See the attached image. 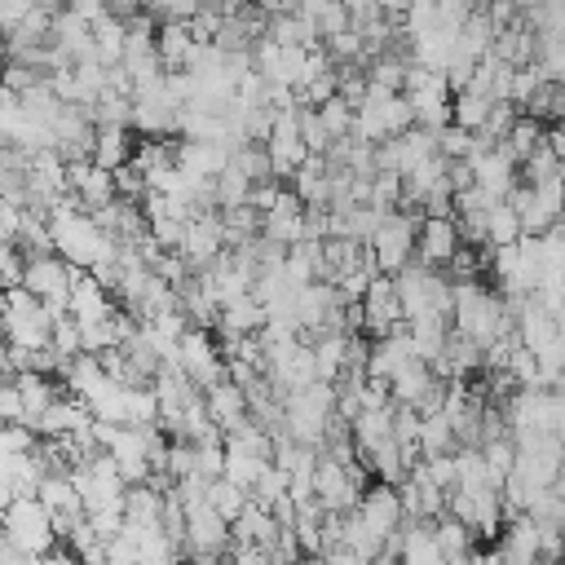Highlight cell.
<instances>
[{"instance_id": "1", "label": "cell", "mask_w": 565, "mask_h": 565, "mask_svg": "<svg viewBox=\"0 0 565 565\" xmlns=\"http://www.w3.org/2000/svg\"><path fill=\"white\" fill-rule=\"evenodd\" d=\"M455 335L490 349L503 335H516V322L503 305V296H494L486 282H455V313H450Z\"/></svg>"}, {"instance_id": "2", "label": "cell", "mask_w": 565, "mask_h": 565, "mask_svg": "<svg viewBox=\"0 0 565 565\" xmlns=\"http://www.w3.org/2000/svg\"><path fill=\"white\" fill-rule=\"evenodd\" d=\"M4 543L22 547L26 556H49L57 552V530H53V512L40 499H13L4 508Z\"/></svg>"}, {"instance_id": "3", "label": "cell", "mask_w": 565, "mask_h": 565, "mask_svg": "<svg viewBox=\"0 0 565 565\" xmlns=\"http://www.w3.org/2000/svg\"><path fill=\"white\" fill-rule=\"evenodd\" d=\"M419 212H406V207H397V212H388V221L380 225V234H375V243H371V252H375V265H380V274H402L406 265H415V252H419Z\"/></svg>"}, {"instance_id": "4", "label": "cell", "mask_w": 565, "mask_h": 565, "mask_svg": "<svg viewBox=\"0 0 565 565\" xmlns=\"http://www.w3.org/2000/svg\"><path fill=\"white\" fill-rule=\"evenodd\" d=\"M181 371L190 375V384H194L199 393H207V388H216L221 380H230V375H225L221 340H216L212 331H203V327H190V331L181 335Z\"/></svg>"}, {"instance_id": "5", "label": "cell", "mask_w": 565, "mask_h": 565, "mask_svg": "<svg viewBox=\"0 0 565 565\" xmlns=\"http://www.w3.org/2000/svg\"><path fill=\"white\" fill-rule=\"evenodd\" d=\"M362 309H366V327H362V335H371V340H388L397 327H406V309H402L397 278H393V274H380V278L371 282Z\"/></svg>"}, {"instance_id": "6", "label": "cell", "mask_w": 565, "mask_h": 565, "mask_svg": "<svg viewBox=\"0 0 565 565\" xmlns=\"http://www.w3.org/2000/svg\"><path fill=\"white\" fill-rule=\"evenodd\" d=\"M181 508H185V503H181ZM230 543H234V530H230V521H225L207 499H199V503L185 508V552L221 556Z\"/></svg>"}, {"instance_id": "7", "label": "cell", "mask_w": 565, "mask_h": 565, "mask_svg": "<svg viewBox=\"0 0 565 565\" xmlns=\"http://www.w3.org/2000/svg\"><path fill=\"white\" fill-rule=\"evenodd\" d=\"M463 252V234H459V221L455 216H424L419 221V252L415 260L428 265V269H450V260Z\"/></svg>"}, {"instance_id": "8", "label": "cell", "mask_w": 565, "mask_h": 565, "mask_svg": "<svg viewBox=\"0 0 565 565\" xmlns=\"http://www.w3.org/2000/svg\"><path fill=\"white\" fill-rule=\"evenodd\" d=\"M358 516L388 543L393 534H402L406 530V508H402V490H393V486H384V481H371L366 486V494H362V503H358Z\"/></svg>"}, {"instance_id": "9", "label": "cell", "mask_w": 565, "mask_h": 565, "mask_svg": "<svg viewBox=\"0 0 565 565\" xmlns=\"http://www.w3.org/2000/svg\"><path fill=\"white\" fill-rule=\"evenodd\" d=\"M468 163H472L477 185H481L490 199H499V203H508L512 190L521 185V163L508 154V146H494V150H486V154H472Z\"/></svg>"}, {"instance_id": "10", "label": "cell", "mask_w": 565, "mask_h": 565, "mask_svg": "<svg viewBox=\"0 0 565 565\" xmlns=\"http://www.w3.org/2000/svg\"><path fill=\"white\" fill-rule=\"evenodd\" d=\"M75 278H79V269L53 252V256H26V278H22V287H26L31 296H40V300H53V296H71Z\"/></svg>"}, {"instance_id": "11", "label": "cell", "mask_w": 565, "mask_h": 565, "mask_svg": "<svg viewBox=\"0 0 565 565\" xmlns=\"http://www.w3.org/2000/svg\"><path fill=\"white\" fill-rule=\"evenodd\" d=\"M115 313H119V309H115L110 287H106L102 278H93V274H79L75 287H71V318H75L79 327H97V322H110Z\"/></svg>"}, {"instance_id": "12", "label": "cell", "mask_w": 565, "mask_h": 565, "mask_svg": "<svg viewBox=\"0 0 565 565\" xmlns=\"http://www.w3.org/2000/svg\"><path fill=\"white\" fill-rule=\"evenodd\" d=\"M203 397H207L212 424H216L225 437L252 424V402H247V388H238L234 380H221V384H216V388H207Z\"/></svg>"}, {"instance_id": "13", "label": "cell", "mask_w": 565, "mask_h": 565, "mask_svg": "<svg viewBox=\"0 0 565 565\" xmlns=\"http://www.w3.org/2000/svg\"><path fill=\"white\" fill-rule=\"evenodd\" d=\"M230 159H234L230 146H216V141H177V168L190 172V177L216 181L230 168Z\"/></svg>"}, {"instance_id": "14", "label": "cell", "mask_w": 565, "mask_h": 565, "mask_svg": "<svg viewBox=\"0 0 565 565\" xmlns=\"http://www.w3.org/2000/svg\"><path fill=\"white\" fill-rule=\"evenodd\" d=\"M539 539H543V530L534 516H512L499 534V556L508 565H539Z\"/></svg>"}, {"instance_id": "15", "label": "cell", "mask_w": 565, "mask_h": 565, "mask_svg": "<svg viewBox=\"0 0 565 565\" xmlns=\"http://www.w3.org/2000/svg\"><path fill=\"white\" fill-rule=\"evenodd\" d=\"M388 384H393V402H397V406H415V411H419V406L441 388V380L433 375V366H428V362H419V358H415V362H406Z\"/></svg>"}, {"instance_id": "16", "label": "cell", "mask_w": 565, "mask_h": 565, "mask_svg": "<svg viewBox=\"0 0 565 565\" xmlns=\"http://www.w3.org/2000/svg\"><path fill=\"white\" fill-rule=\"evenodd\" d=\"M397 561H402V565H446V552L437 547L433 525H424V521H406Z\"/></svg>"}, {"instance_id": "17", "label": "cell", "mask_w": 565, "mask_h": 565, "mask_svg": "<svg viewBox=\"0 0 565 565\" xmlns=\"http://www.w3.org/2000/svg\"><path fill=\"white\" fill-rule=\"evenodd\" d=\"M137 154V141H132V128H97V146H93V163L119 172L124 163H132Z\"/></svg>"}, {"instance_id": "18", "label": "cell", "mask_w": 565, "mask_h": 565, "mask_svg": "<svg viewBox=\"0 0 565 565\" xmlns=\"http://www.w3.org/2000/svg\"><path fill=\"white\" fill-rule=\"evenodd\" d=\"M486 238H490V247H516L525 238V225L512 203H494L486 212Z\"/></svg>"}, {"instance_id": "19", "label": "cell", "mask_w": 565, "mask_h": 565, "mask_svg": "<svg viewBox=\"0 0 565 565\" xmlns=\"http://www.w3.org/2000/svg\"><path fill=\"white\" fill-rule=\"evenodd\" d=\"M543 141H547V128H543L539 119L521 115V119H516V128L508 132V141H503V146H508V154H512L516 163H525V159H530V154H534Z\"/></svg>"}, {"instance_id": "20", "label": "cell", "mask_w": 565, "mask_h": 565, "mask_svg": "<svg viewBox=\"0 0 565 565\" xmlns=\"http://www.w3.org/2000/svg\"><path fill=\"white\" fill-rule=\"evenodd\" d=\"M247 199H252V181L234 168V159H230V168L216 177V212H234V207H247Z\"/></svg>"}, {"instance_id": "21", "label": "cell", "mask_w": 565, "mask_h": 565, "mask_svg": "<svg viewBox=\"0 0 565 565\" xmlns=\"http://www.w3.org/2000/svg\"><path fill=\"white\" fill-rule=\"evenodd\" d=\"M207 503H212V508H216V512H221V516L234 525V521H238V516L252 508V494H247L243 486H234V481H225V477H221V481H212Z\"/></svg>"}, {"instance_id": "22", "label": "cell", "mask_w": 565, "mask_h": 565, "mask_svg": "<svg viewBox=\"0 0 565 565\" xmlns=\"http://www.w3.org/2000/svg\"><path fill=\"white\" fill-rule=\"evenodd\" d=\"M490 110H494V102L481 97V93H472V88L455 97V124H459L463 132H481L486 119H490Z\"/></svg>"}, {"instance_id": "23", "label": "cell", "mask_w": 565, "mask_h": 565, "mask_svg": "<svg viewBox=\"0 0 565 565\" xmlns=\"http://www.w3.org/2000/svg\"><path fill=\"white\" fill-rule=\"evenodd\" d=\"M433 534H437V547L446 552V561H455V556H468V552H472V547H468V543H472V530H468V525H459L450 512L433 525Z\"/></svg>"}, {"instance_id": "24", "label": "cell", "mask_w": 565, "mask_h": 565, "mask_svg": "<svg viewBox=\"0 0 565 565\" xmlns=\"http://www.w3.org/2000/svg\"><path fill=\"white\" fill-rule=\"evenodd\" d=\"M318 115H322V128L331 132V141H349V137H353L358 110H353V106H349L344 97H331V102H327V106H322Z\"/></svg>"}, {"instance_id": "25", "label": "cell", "mask_w": 565, "mask_h": 565, "mask_svg": "<svg viewBox=\"0 0 565 565\" xmlns=\"http://www.w3.org/2000/svg\"><path fill=\"white\" fill-rule=\"evenodd\" d=\"M287 494H291V477H287L282 468H274V463H269V468L260 472V481H256L252 499H256L260 508H269V512H274V508H278V503L287 499Z\"/></svg>"}, {"instance_id": "26", "label": "cell", "mask_w": 565, "mask_h": 565, "mask_svg": "<svg viewBox=\"0 0 565 565\" xmlns=\"http://www.w3.org/2000/svg\"><path fill=\"white\" fill-rule=\"evenodd\" d=\"M300 141H305V150L309 154H318V159H327L331 154V132L322 128V115L318 110H309V106H300Z\"/></svg>"}, {"instance_id": "27", "label": "cell", "mask_w": 565, "mask_h": 565, "mask_svg": "<svg viewBox=\"0 0 565 565\" xmlns=\"http://www.w3.org/2000/svg\"><path fill=\"white\" fill-rule=\"evenodd\" d=\"M472 146H477V132H463L459 124H450V128L437 132V154L450 159V163H463L472 154Z\"/></svg>"}, {"instance_id": "28", "label": "cell", "mask_w": 565, "mask_h": 565, "mask_svg": "<svg viewBox=\"0 0 565 565\" xmlns=\"http://www.w3.org/2000/svg\"><path fill=\"white\" fill-rule=\"evenodd\" d=\"M543 88V75H539V66H516V75H512V88H508V106H530L534 102V93Z\"/></svg>"}, {"instance_id": "29", "label": "cell", "mask_w": 565, "mask_h": 565, "mask_svg": "<svg viewBox=\"0 0 565 565\" xmlns=\"http://www.w3.org/2000/svg\"><path fill=\"white\" fill-rule=\"evenodd\" d=\"M35 450H40V433H31L26 424H4L0 455H35Z\"/></svg>"}, {"instance_id": "30", "label": "cell", "mask_w": 565, "mask_h": 565, "mask_svg": "<svg viewBox=\"0 0 565 565\" xmlns=\"http://www.w3.org/2000/svg\"><path fill=\"white\" fill-rule=\"evenodd\" d=\"M31 13H35V4H31V0H0V31H4V35H9V31H18Z\"/></svg>"}, {"instance_id": "31", "label": "cell", "mask_w": 565, "mask_h": 565, "mask_svg": "<svg viewBox=\"0 0 565 565\" xmlns=\"http://www.w3.org/2000/svg\"><path fill=\"white\" fill-rule=\"evenodd\" d=\"M0 415H4V424H26V406H22V393L13 380H4V388H0Z\"/></svg>"}, {"instance_id": "32", "label": "cell", "mask_w": 565, "mask_h": 565, "mask_svg": "<svg viewBox=\"0 0 565 565\" xmlns=\"http://www.w3.org/2000/svg\"><path fill=\"white\" fill-rule=\"evenodd\" d=\"M106 565H141V552H137V543L119 534V539L106 547Z\"/></svg>"}, {"instance_id": "33", "label": "cell", "mask_w": 565, "mask_h": 565, "mask_svg": "<svg viewBox=\"0 0 565 565\" xmlns=\"http://www.w3.org/2000/svg\"><path fill=\"white\" fill-rule=\"evenodd\" d=\"M0 565H44V556H26L22 547L4 543V547H0Z\"/></svg>"}, {"instance_id": "34", "label": "cell", "mask_w": 565, "mask_h": 565, "mask_svg": "<svg viewBox=\"0 0 565 565\" xmlns=\"http://www.w3.org/2000/svg\"><path fill=\"white\" fill-rule=\"evenodd\" d=\"M318 565H371V561H362L358 552H349V547H331V552H322V561Z\"/></svg>"}, {"instance_id": "35", "label": "cell", "mask_w": 565, "mask_h": 565, "mask_svg": "<svg viewBox=\"0 0 565 565\" xmlns=\"http://www.w3.org/2000/svg\"><path fill=\"white\" fill-rule=\"evenodd\" d=\"M556 494H565V455H561V477H556Z\"/></svg>"}, {"instance_id": "36", "label": "cell", "mask_w": 565, "mask_h": 565, "mask_svg": "<svg viewBox=\"0 0 565 565\" xmlns=\"http://www.w3.org/2000/svg\"><path fill=\"white\" fill-rule=\"evenodd\" d=\"M371 565H402V561H397V556H388V552H384V556H380V561H371Z\"/></svg>"}, {"instance_id": "37", "label": "cell", "mask_w": 565, "mask_h": 565, "mask_svg": "<svg viewBox=\"0 0 565 565\" xmlns=\"http://www.w3.org/2000/svg\"><path fill=\"white\" fill-rule=\"evenodd\" d=\"M556 525H561V530H565V499H561V516H556Z\"/></svg>"}]
</instances>
